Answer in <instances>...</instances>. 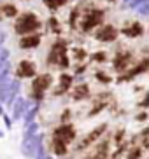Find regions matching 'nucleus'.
<instances>
[{
	"label": "nucleus",
	"instance_id": "nucleus-1",
	"mask_svg": "<svg viewBox=\"0 0 149 159\" xmlns=\"http://www.w3.org/2000/svg\"><path fill=\"white\" fill-rule=\"evenodd\" d=\"M39 28H41V21H39V18L35 14H32V12H25V14L16 21V25H14V30H16V33H19V35L32 33Z\"/></svg>",
	"mask_w": 149,
	"mask_h": 159
},
{
	"label": "nucleus",
	"instance_id": "nucleus-2",
	"mask_svg": "<svg viewBox=\"0 0 149 159\" xmlns=\"http://www.w3.org/2000/svg\"><path fill=\"white\" fill-rule=\"evenodd\" d=\"M47 61L61 66V68H67V66H69V60H67V42L65 40H58V42L53 44Z\"/></svg>",
	"mask_w": 149,
	"mask_h": 159
},
{
	"label": "nucleus",
	"instance_id": "nucleus-3",
	"mask_svg": "<svg viewBox=\"0 0 149 159\" xmlns=\"http://www.w3.org/2000/svg\"><path fill=\"white\" fill-rule=\"evenodd\" d=\"M19 89H21V84H19L18 79L11 80L9 88L5 89L4 93H0V103H5L7 107H11L14 102H16V98H18L19 94Z\"/></svg>",
	"mask_w": 149,
	"mask_h": 159
},
{
	"label": "nucleus",
	"instance_id": "nucleus-4",
	"mask_svg": "<svg viewBox=\"0 0 149 159\" xmlns=\"http://www.w3.org/2000/svg\"><path fill=\"white\" fill-rule=\"evenodd\" d=\"M41 145H42V136L41 135H33V136H30V138H23L21 152H23L25 157H33Z\"/></svg>",
	"mask_w": 149,
	"mask_h": 159
},
{
	"label": "nucleus",
	"instance_id": "nucleus-5",
	"mask_svg": "<svg viewBox=\"0 0 149 159\" xmlns=\"http://www.w3.org/2000/svg\"><path fill=\"white\" fill-rule=\"evenodd\" d=\"M49 84H51V75L49 74L39 75L37 79L33 80V100L35 102L44 98V91L49 88Z\"/></svg>",
	"mask_w": 149,
	"mask_h": 159
},
{
	"label": "nucleus",
	"instance_id": "nucleus-6",
	"mask_svg": "<svg viewBox=\"0 0 149 159\" xmlns=\"http://www.w3.org/2000/svg\"><path fill=\"white\" fill-rule=\"evenodd\" d=\"M74 138H75V131L70 124H61V126H58L55 129V133H53V140L61 142V143H65V145L70 143Z\"/></svg>",
	"mask_w": 149,
	"mask_h": 159
},
{
	"label": "nucleus",
	"instance_id": "nucleus-7",
	"mask_svg": "<svg viewBox=\"0 0 149 159\" xmlns=\"http://www.w3.org/2000/svg\"><path fill=\"white\" fill-rule=\"evenodd\" d=\"M102 18H103V12H102V11H93V12H88V14L84 16L83 23H81V28H83L84 32H89L93 26L100 25Z\"/></svg>",
	"mask_w": 149,
	"mask_h": 159
},
{
	"label": "nucleus",
	"instance_id": "nucleus-8",
	"mask_svg": "<svg viewBox=\"0 0 149 159\" xmlns=\"http://www.w3.org/2000/svg\"><path fill=\"white\" fill-rule=\"evenodd\" d=\"M95 37L98 40H102V42H112V40H116L118 37V30L114 26H103L100 28L97 33H95Z\"/></svg>",
	"mask_w": 149,
	"mask_h": 159
},
{
	"label": "nucleus",
	"instance_id": "nucleus-9",
	"mask_svg": "<svg viewBox=\"0 0 149 159\" xmlns=\"http://www.w3.org/2000/svg\"><path fill=\"white\" fill-rule=\"evenodd\" d=\"M103 131H105V124H100V126H98V128H97V129H95V131H91V133H89L88 136H84V140H83V142H81V143H79V147H77V149H79V150L86 149L88 145H91V143H93V142H95V140H97V138H98V136L102 135Z\"/></svg>",
	"mask_w": 149,
	"mask_h": 159
},
{
	"label": "nucleus",
	"instance_id": "nucleus-10",
	"mask_svg": "<svg viewBox=\"0 0 149 159\" xmlns=\"http://www.w3.org/2000/svg\"><path fill=\"white\" fill-rule=\"evenodd\" d=\"M18 75L19 77H33V75H35V65H33L32 61H28V60L19 61Z\"/></svg>",
	"mask_w": 149,
	"mask_h": 159
},
{
	"label": "nucleus",
	"instance_id": "nucleus-11",
	"mask_svg": "<svg viewBox=\"0 0 149 159\" xmlns=\"http://www.w3.org/2000/svg\"><path fill=\"white\" fill-rule=\"evenodd\" d=\"M28 110V102L25 98H18L14 103V110H12V119H23L25 112Z\"/></svg>",
	"mask_w": 149,
	"mask_h": 159
},
{
	"label": "nucleus",
	"instance_id": "nucleus-12",
	"mask_svg": "<svg viewBox=\"0 0 149 159\" xmlns=\"http://www.w3.org/2000/svg\"><path fill=\"white\" fill-rule=\"evenodd\" d=\"M39 44H41V37H39V35L23 37L19 40V47H23V49H32V47H37Z\"/></svg>",
	"mask_w": 149,
	"mask_h": 159
},
{
	"label": "nucleus",
	"instance_id": "nucleus-13",
	"mask_svg": "<svg viewBox=\"0 0 149 159\" xmlns=\"http://www.w3.org/2000/svg\"><path fill=\"white\" fill-rule=\"evenodd\" d=\"M121 32L125 33V35H128V37H137V35H140V33L144 32V30H142V25L133 23L132 26H128V28H123Z\"/></svg>",
	"mask_w": 149,
	"mask_h": 159
},
{
	"label": "nucleus",
	"instance_id": "nucleus-14",
	"mask_svg": "<svg viewBox=\"0 0 149 159\" xmlns=\"http://www.w3.org/2000/svg\"><path fill=\"white\" fill-rule=\"evenodd\" d=\"M37 112H39V105L35 103L32 108H28L26 112H25V116H23V121H25V124H30V122H33V117L37 116Z\"/></svg>",
	"mask_w": 149,
	"mask_h": 159
},
{
	"label": "nucleus",
	"instance_id": "nucleus-15",
	"mask_svg": "<svg viewBox=\"0 0 149 159\" xmlns=\"http://www.w3.org/2000/svg\"><path fill=\"white\" fill-rule=\"evenodd\" d=\"M53 150H55L56 156H65V154H67V145L61 143V142L53 140Z\"/></svg>",
	"mask_w": 149,
	"mask_h": 159
},
{
	"label": "nucleus",
	"instance_id": "nucleus-16",
	"mask_svg": "<svg viewBox=\"0 0 149 159\" xmlns=\"http://www.w3.org/2000/svg\"><path fill=\"white\" fill-rule=\"evenodd\" d=\"M70 82H72V77H70V75H67V74H63L60 77V89H58V91H56V94H60L61 91H63V89H67L70 86Z\"/></svg>",
	"mask_w": 149,
	"mask_h": 159
},
{
	"label": "nucleus",
	"instance_id": "nucleus-17",
	"mask_svg": "<svg viewBox=\"0 0 149 159\" xmlns=\"http://www.w3.org/2000/svg\"><path fill=\"white\" fill-rule=\"evenodd\" d=\"M130 61V54H118L116 61H114V66H116L118 70H119V66L121 68H125V65Z\"/></svg>",
	"mask_w": 149,
	"mask_h": 159
},
{
	"label": "nucleus",
	"instance_id": "nucleus-18",
	"mask_svg": "<svg viewBox=\"0 0 149 159\" xmlns=\"http://www.w3.org/2000/svg\"><path fill=\"white\" fill-rule=\"evenodd\" d=\"M146 68H147V60H144V61H142V63H140L139 66H137V68H133V72H130V74L126 75V77H123V79H132L133 75H139V74H142V72H144Z\"/></svg>",
	"mask_w": 149,
	"mask_h": 159
},
{
	"label": "nucleus",
	"instance_id": "nucleus-19",
	"mask_svg": "<svg viewBox=\"0 0 149 159\" xmlns=\"http://www.w3.org/2000/svg\"><path fill=\"white\" fill-rule=\"evenodd\" d=\"M37 131H39V124L35 121L30 122V124L26 126V131H25V138H30V136L37 135Z\"/></svg>",
	"mask_w": 149,
	"mask_h": 159
},
{
	"label": "nucleus",
	"instance_id": "nucleus-20",
	"mask_svg": "<svg viewBox=\"0 0 149 159\" xmlns=\"http://www.w3.org/2000/svg\"><path fill=\"white\" fill-rule=\"evenodd\" d=\"M44 4H46L51 11H56L58 7L65 5V4H67V0H44Z\"/></svg>",
	"mask_w": 149,
	"mask_h": 159
},
{
	"label": "nucleus",
	"instance_id": "nucleus-21",
	"mask_svg": "<svg viewBox=\"0 0 149 159\" xmlns=\"http://www.w3.org/2000/svg\"><path fill=\"white\" fill-rule=\"evenodd\" d=\"M11 77H9V74H4V75H0V93H4L5 89L9 88V84H11Z\"/></svg>",
	"mask_w": 149,
	"mask_h": 159
},
{
	"label": "nucleus",
	"instance_id": "nucleus-22",
	"mask_svg": "<svg viewBox=\"0 0 149 159\" xmlns=\"http://www.w3.org/2000/svg\"><path fill=\"white\" fill-rule=\"evenodd\" d=\"M84 96H88V86H86V84H83L81 88H77V89H75V93H74V98L75 100H83Z\"/></svg>",
	"mask_w": 149,
	"mask_h": 159
},
{
	"label": "nucleus",
	"instance_id": "nucleus-23",
	"mask_svg": "<svg viewBox=\"0 0 149 159\" xmlns=\"http://www.w3.org/2000/svg\"><path fill=\"white\" fill-rule=\"evenodd\" d=\"M16 12H18V11H16V7H14L12 4H11V5H4V7H2V14L7 16V18L16 16Z\"/></svg>",
	"mask_w": 149,
	"mask_h": 159
},
{
	"label": "nucleus",
	"instance_id": "nucleus-24",
	"mask_svg": "<svg viewBox=\"0 0 149 159\" xmlns=\"http://www.w3.org/2000/svg\"><path fill=\"white\" fill-rule=\"evenodd\" d=\"M137 11H139L140 16H144V18H146V16L149 14V0H147V2H144V4H140L139 7H137Z\"/></svg>",
	"mask_w": 149,
	"mask_h": 159
},
{
	"label": "nucleus",
	"instance_id": "nucleus-25",
	"mask_svg": "<svg viewBox=\"0 0 149 159\" xmlns=\"http://www.w3.org/2000/svg\"><path fill=\"white\" fill-rule=\"evenodd\" d=\"M9 56H11L9 49L2 47V49H0V63H2V61H9Z\"/></svg>",
	"mask_w": 149,
	"mask_h": 159
},
{
	"label": "nucleus",
	"instance_id": "nucleus-26",
	"mask_svg": "<svg viewBox=\"0 0 149 159\" xmlns=\"http://www.w3.org/2000/svg\"><path fill=\"white\" fill-rule=\"evenodd\" d=\"M47 26H49V28H53V32H60V26H58V21H56V18H51L49 19V21H47Z\"/></svg>",
	"mask_w": 149,
	"mask_h": 159
},
{
	"label": "nucleus",
	"instance_id": "nucleus-27",
	"mask_svg": "<svg viewBox=\"0 0 149 159\" xmlns=\"http://www.w3.org/2000/svg\"><path fill=\"white\" fill-rule=\"evenodd\" d=\"M140 154H142V150L139 149V147H135V149L130 150V154H128V159H139Z\"/></svg>",
	"mask_w": 149,
	"mask_h": 159
},
{
	"label": "nucleus",
	"instance_id": "nucleus-28",
	"mask_svg": "<svg viewBox=\"0 0 149 159\" xmlns=\"http://www.w3.org/2000/svg\"><path fill=\"white\" fill-rule=\"evenodd\" d=\"M33 157H35V159H47V156L44 154V147H42V145L37 149V152H35V156H33Z\"/></svg>",
	"mask_w": 149,
	"mask_h": 159
},
{
	"label": "nucleus",
	"instance_id": "nucleus-29",
	"mask_svg": "<svg viewBox=\"0 0 149 159\" xmlns=\"http://www.w3.org/2000/svg\"><path fill=\"white\" fill-rule=\"evenodd\" d=\"M2 117H4V122H5V126H7V128L11 129V128H12V119H9V116H5V114H4Z\"/></svg>",
	"mask_w": 149,
	"mask_h": 159
},
{
	"label": "nucleus",
	"instance_id": "nucleus-30",
	"mask_svg": "<svg viewBox=\"0 0 149 159\" xmlns=\"http://www.w3.org/2000/svg\"><path fill=\"white\" fill-rule=\"evenodd\" d=\"M144 2H147V0H132V2H130V5L133 7V9H137V7H139L140 4H144Z\"/></svg>",
	"mask_w": 149,
	"mask_h": 159
},
{
	"label": "nucleus",
	"instance_id": "nucleus-31",
	"mask_svg": "<svg viewBox=\"0 0 149 159\" xmlns=\"http://www.w3.org/2000/svg\"><path fill=\"white\" fill-rule=\"evenodd\" d=\"M97 77H98L100 80H103V82H109V80H111V79L107 77V75H103V74H97Z\"/></svg>",
	"mask_w": 149,
	"mask_h": 159
},
{
	"label": "nucleus",
	"instance_id": "nucleus-32",
	"mask_svg": "<svg viewBox=\"0 0 149 159\" xmlns=\"http://www.w3.org/2000/svg\"><path fill=\"white\" fill-rule=\"evenodd\" d=\"M95 60L103 61V60H105V58H103V52H97V54H95Z\"/></svg>",
	"mask_w": 149,
	"mask_h": 159
},
{
	"label": "nucleus",
	"instance_id": "nucleus-33",
	"mask_svg": "<svg viewBox=\"0 0 149 159\" xmlns=\"http://www.w3.org/2000/svg\"><path fill=\"white\" fill-rule=\"evenodd\" d=\"M4 40H5V33H4V32H0V47H2Z\"/></svg>",
	"mask_w": 149,
	"mask_h": 159
},
{
	"label": "nucleus",
	"instance_id": "nucleus-34",
	"mask_svg": "<svg viewBox=\"0 0 149 159\" xmlns=\"http://www.w3.org/2000/svg\"><path fill=\"white\" fill-rule=\"evenodd\" d=\"M137 119H139V121H144V119H146V114H140V116H137Z\"/></svg>",
	"mask_w": 149,
	"mask_h": 159
},
{
	"label": "nucleus",
	"instance_id": "nucleus-35",
	"mask_svg": "<svg viewBox=\"0 0 149 159\" xmlns=\"http://www.w3.org/2000/svg\"><path fill=\"white\" fill-rule=\"evenodd\" d=\"M4 114L5 112H4V108H2V103H0V116H4Z\"/></svg>",
	"mask_w": 149,
	"mask_h": 159
},
{
	"label": "nucleus",
	"instance_id": "nucleus-36",
	"mask_svg": "<svg viewBox=\"0 0 149 159\" xmlns=\"http://www.w3.org/2000/svg\"><path fill=\"white\" fill-rule=\"evenodd\" d=\"M2 136H4V131H2V129H0V138H2Z\"/></svg>",
	"mask_w": 149,
	"mask_h": 159
},
{
	"label": "nucleus",
	"instance_id": "nucleus-37",
	"mask_svg": "<svg viewBox=\"0 0 149 159\" xmlns=\"http://www.w3.org/2000/svg\"><path fill=\"white\" fill-rule=\"evenodd\" d=\"M125 2H132V0H125Z\"/></svg>",
	"mask_w": 149,
	"mask_h": 159
},
{
	"label": "nucleus",
	"instance_id": "nucleus-38",
	"mask_svg": "<svg viewBox=\"0 0 149 159\" xmlns=\"http://www.w3.org/2000/svg\"><path fill=\"white\" fill-rule=\"evenodd\" d=\"M47 159H53V157H47Z\"/></svg>",
	"mask_w": 149,
	"mask_h": 159
}]
</instances>
